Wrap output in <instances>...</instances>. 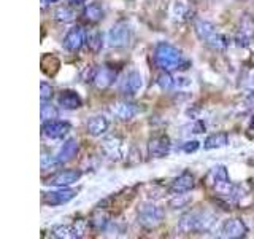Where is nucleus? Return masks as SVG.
Wrapping results in <instances>:
<instances>
[{
    "label": "nucleus",
    "instance_id": "obj_19",
    "mask_svg": "<svg viewBox=\"0 0 254 239\" xmlns=\"http://www.w3.org/2000/svg\"><path fill=\"white\" fill-rule=\"evenodd\" d=\"M194 32L197 38L200 40V42H206L214 32H216V27H214V24L210 22V21H205V19H195L194 21Z\"/></svg>",
    "mask_w": 254,
    "mask_h": 239
},
{
    "label": "nucleus",
    "instance_id": "obj_26",
    "mask_svg": "<svg viewBox=\"0 0 254 239\" xmlns=\"http://www.w3.org/2000/svg\"><path fill=\"white\" fill-rule=\"evenodd\" d=\"M87 46L92 53H99L103 48V35L99 30H92L89 35H87Z\"/></svg>",
    "mask_w": 254,
    "mask_h": 239
},
{
    "label": "nucleus",
    "instance_id": "obj_27",
    "mask_svg": "<svg viewBox=\"0 0 254 239\" xmlns=\"http://www.w3.org/2000/svg\"><path fill=\"white\" fill-rule=\"evenodd\" d=\"M110 217H108V214L107 212H103V211H97V212H94L92 214V217H91V220H89V223H91V227L92 228H95V230H105V227L108 225V220Z\"/></svg>",
    "mask_w": 254,
    "mask_h": 239
},
{
    "label": "nucleus",
    "instance_id": "obj_12",
    "mask_svg": "<svg viewBox=\"0 0 254 239\" xmlns=\"http://www.w3.org/2000/svg\"><path fill=\"white\" fill-rule=\"evenodd\" d=\"M115 78H116V70L108 66L95 69L92 74V82L99 90H107V88H110L115 83Z\"/></svg>",
    "mask_w": 254,
    "mask_h": 239
},
{
    "label": "nucleus",
    "instance_id": "obj_34",
    "mask_svg": "<svg viewBox=\"0 0 254 239\" xmlns=\"http://www.w3.org/2000/svg\"><path fill=\"white\" fill-rule=\"evenodd\" d=\"M198 143L197 140H190V142H186L185 145H183V151H186V153H190V151H195L198 148Z\"/></svg>",
    "mask_w": 254,
    "mask_h": 239
},
{
    "label": "nucleus",
    "instance_id": "obj_2",
    "mask_svg": "<svg viewBox=\"0 0 254 239\" xmlns=\"http://www.w3.org/2000/svg\"><path fill=\"white\" fill-rule=\"evenodd\" d=\"M154 62L157 64V67H161L162 70L178 69L183 62V53L177 46L162 42V43H159L154 50Z\"/></svg>",
    "mask_w": 254,
    "mask_h": 239
},
{
    "label": "nucleus",
    "instance_id": "obj_32",
    "mask_svg": "<svg viewBox=\"0 0 254 239\" xmlns=\"http://www.w3.org/2000/svg\"><path fill=\"white\" fill-rule=\"evenodd\" d=\"M53 96H54L53 86L50 83H46V82H42V85H40V98H42V102L51 101Z\"/></svg>",
    "mask_w": 254,
    "mask_h": 239
},
{
    "label": "nucleus",
    "instance_id": "obj_18",
    "mask_svg": "<svg viewBox=\"0 0 254 239\" xmlns=\"http://www.w3.org/2000/svg\"><path fill=\"white\" fill-rule=\"evenodd\" d=\"M78 150H79V143H78L76 139H68V140L64 142V145L61 147L59 153H58V161H59V164L71 161V159L76 156Z\"/></svg>",
    "mask_w": 254,
    "mask_h": 239
},
{
    "label": "nucleus",
    "instance_id": "obj_5",
    "mask_svg": "<svg viewBox=\"0 0 254 239\" xmlns=\"http://www.w3.org/2000/svg\"><path fill=\"white\" fill-rule=\"evenodd\" d=\"M254 40V16L250 13H245L240 22H238V30L235 42L238 46H248Z\"/></svg>",
    "mask_w": 254,
    "mask_h": 239
},
{
    "label": "nucleus",
    "instance_id": "obj_1",
    "mask_svg": "<svg viewBox=\"0 0 254 239\" xmlns=\"http://www.w3.org/2000/svg\"><path fill=\"white\" fill-rule=\"evenodd\" d=\"M214 222H216V217L210 211L197 209L183 215L180 219L178 228L181 233H202V231H208Z\"/></svg>",
    "mask_w": 254,
    "mask_h": 239
},
{
    "label": "nucleus",
    "instance_id": "obj_22",
    "mask_svg": "<svg viewBox=\"0 0 254 239\" xmlns=\"http://www.w3.org/2000/svg\"><path fill=\"white\" fill-rule=\"evenodd\" d=\"M51 236L54 238H79L81 236V230H79L76 225H58L51 230Z\"/></svg>",
    "mask_w": 254,
    "mask_h": 239
},
{
    "label": "nucleus",
    "instance_id": "obj_38",
    "mask_svg": "<svg viewBox=\"0 0 254 239\" xmlns=\"http://www.w3.org/2000/svg\"><path fill=\"white\" fill-rule=\"evenodd\" d=\"M250 164H251V166H254V159H250Z\"/></svg>",
    "mask_w": 254,
    "mask_h": 239
},
{
    "label": "nucleus",
    "instance_id": "obj_33",
    "mask_svg": "<svg viewBox=\"0 0 254 239\" xmlns=\"http://www.w3.org/2000/svg\"><path fill=\"white\" fill-rule=\"evenodd\" d=\"M58 164H59L58 156H51V155H46V153L42 155V167L43 169H51V167L58 166Z\"/></svg>",
    "mask_w": 254,
    "mask_h": 239
},
{
    "label": "nucleus",
    "instance_id": "obj_8",
    "mask_svg": "<svg viewBox=\"0 0 254 239\" xmlns=\"http://www.w3.org/2000/svg\"><path fill=\"white\" fill-rule=\"evenodd\" d=\"M248 235V227L242 219H230L221 228V238L224 239H240Z\"/></svg>",
    "mask_w": 254,
    "mask_h": 239
},
{
    "label": "nucleus",
    "instance_id": "obj_14",
    "mask_svg": "<svg viewBox=\"0 0 254 239\" xmlns=\"http://www.w3.org/2000/svg\"><path fill=\"white\" fill-rule=\"evenodd\" d=\"M111 112H113V115L118 120H121V121H129V120H132L133 117H137L140 109L137 107V104L123 101V102L115 104V106L111 107Z\"/></svg>",
    "mask_w": 254,
    "mask_h": 239
},
{
    "label": "nucleus",
    "instance_id": "obj_3",
    "mask_svg": "<svg viewBox=\"0 0 254 239\" xmlns=\"http://www.w3.org/2000/svg\"><path fill=\"white\" fill-rule=\"evenodd\" d=\"M164 215L165 214H164L162 207H159L156 204H151V203H146V204L140 206V209L137 212V222H138V225L141 228L154 230L162 223Z\"/></svg>",
    "mask_w": 254,
    "mask_h": 239
},
{
    "label": "nucleus",
    "instance_id": "obj_13",
    "mask_svg": "<svg viewBox=\"0 0 254 239\" xmlns=\"http://www.w3.org/2000/svg\"><path fill=\"white\" fill-rule=\"evenodd\" d=\"M195 187V179L189 171L181 172L178 177H175L170 183V191L173 193H188Z\"/></svg>",
    "mask_w": 254,
    "mask_h": 239
},
{
    "label": "nucleus",
    "instance_id": "obj_29",
    "mask_svg": "<svg viewBox=\"0 0 254 239\" xmlns=\"http://www.w3.org/2000/svg\"><path fill=\"white\" fill-rule=\"evenodd\" d=\"M157 86L164 91H169V90H173V88H177V80L169 74V70H165L164 74L157 77Z\"/></svg>",
    "mask_w": 254,
    "mask_h": 239
},
{
    "label": "nucleus",
    "instance_id": "obj_16",
    "mask_svg": "<svg viewBox=\"0 0 254 239\" xmlns=\"http://www.w3.org/2000/svg\"><path fill=\"white\" fill-rule=\"evenodd\" d=\"M108 127H110V121H108V118L103 115L92 117L86 124V129L92 137H100V135H103L108 131Z\"/></svg>",
    "mask_w": 254,
    "mask_h": 239
},
{
    "label": "nucleus",
    "instance_id": "obj_30",
    "mask_svg": "<svg viewBox=\"0 0 254 239\" xmlns=\"http://www.w3.org/2000/svg\"><path fill=\"white\" fill-rule=\"evenodd\" d=\"M40 117H42L43 121H50V120H56L59 117V110L56 109V106H53V104L43 102L42 110H40Z\"/></svg>",
    "mask_w": 254,
    "mask_h": 239
},
{
    "label": "nucleus",
    "instance_id": "obj_25",
    "mask_svg": "<svg viewBox=\"0 0 254 239\" xmlns=\"http://www.w3.org/2000/svg\"><path fill=\"white\" fill-rule=\"evenodd\" d=\"M192 201V196H189L186 193H175V196L169 201V207L172 209H185Z\"/></svg>",
    "mask_w": 254,
    "mask_h": 239
},
{
    "label": "nucleus",
    "instance_id": "obj_7",
    "mask_svg": "<svg viewBox=\"0 0 254 239\" xmlns=\"http://www.w3.org/2000/svg\"><path fill=\"white\" fill-rule=\"evenodd\" d=\"M76 196V191L75 190H70L68 187H64L58 191H48V193H43L42 201L46 206H62V204H67L68 201H71Z\"/></svg>",
    "mask_w": 254,
    "mask_h": 239
},
{
    "label": "nucleus",
    "instance_id": "obj_28",
    "mask_svg": "<svg viewBox=\"0 0 254 239\" xmlns=\"http://www.w3.org/2000/svg\"><path fill=\"white\" fill-rule=\"evenodd\" d=\"M54 18H56V21L67 24L75 19V11L68 6H59L58 10L54 11Z\"/></svg>",
    "mask_w": 254,
    "mask_h": 239
},
{
    "label": "nucleus",
    "instance_id": "obj_15",
    "mask_svg": "<svg viewBox=\"0 0 254 239\" xmlns=\"http://www.w3.org/2000/svg\"><path fill=\"white\" fill-rule=\"evenodd\" d=\"M143 86V78L138 74L137 70H132L130 74H127V77L124 78L123 86H121V91L126 96H133L137 94Z\"/></svg>",
    "mask_w": 254,
    "mask_h": 239
},
{
    "label": "nucleus",
    "instance_id": "obj_37",
    "mask_svg": "<svg viewBox=\"0 0 254 239\" xmlns=\"http://www.w3.org/2000/svg\"><path fill=\"white\" fill-rule=\"evenodd\" d=\"M43 2H46V3H54V2H58V0H43Z\"/></svg>",
    "mask_w": 254,
    "mask_h": 239
},
{
    "label": "nucleus",
    "instance_id": "obj_21",
    "mask_svg": "<svg viewBox=\"0 0 254 239\" xmlns=\"http://www.w3.org/2000/svg\"><path fill=\"white\" fill-rule=\"evenodd\" d=\"M229 143V134L227 132H214L210 134L208 137L203 142V148L205 150H214V148H221L226 147Z\"/></svg>",
    "mask_w": 254,
    "mask_h": 239
},
{
    "label": "nucleus",
    "instance_id": "obj_31",
    "mask_svg": "<svg viewBox=\"0 0 254 239\" xmlns=\"http://www.w3.org/2000/svg\"><path fill=\"white\" fill-rule=\"evenodd\" d=\"M103 147H105V150L108 151V153L111 156H119V153H121V140H119L118 137H108L103 140Z\"/></svg>",
    "mask_w": 254,
    "mask_h": 239
},
{
    "label": "nucleus",
    "instance_id": "obj_39",
    "mask_svg": "<svg viewBox=\"0 0 254 239\" xmlns=\"http://www.w3.org/2000/svg\"><path fill=\"white\" fill-rule=\"evenodd\" d=\"M251 127H254V118L251 120Z\"/></svg>",
    "mask_w": 254,
    "mask_h": 239
},
{
    "label": "nucleus",
    "instance_id": "obj_35",
    "mask_svg": "<svg viewBox=\"0 0 254 239\" xmlns=\"http://www.w3.org/2000/svg\"><path fill=\"white\" fill-rule=\"evenodd\" d=\"M245 102H246V106H248V107H254V91L248 94V98H246Z\"/></svg>",
    "mask_w": 254,
    "mask_h": 239
},
{
    "label": "nucleus",
    "instance_id": "obj_20",
    "mask_svg": "<svg viewBox=\"0 0 254 239\" xmlns=\"http://www.w3.org/2000/svg\"><path fill=\"white\" fill-rule=\"evenodd\" d=\"M103 16H105V11H103V6L99 2H92L83 10V19L91 24L100 22L103 19Z\"/></svg>",
    "mask_w": 254,
    "mask_h": 239
},
{
    "label": "nucleus",
    "instance_id": "obj_36",
    "mask_svg": "<svg viewBox=\"0 0 254 239\" xmlns=\"http://www.w3.org/2000/svg\"><path fill=\"white\" fill-rule=\"evenodd\" d=\"M67 2H68L70 5H73V6H79V5L86 3V0H67Z\"/></svg>",
    "mask_w": 254,
    "mask_h": 239
},
{
    "label": "nucleus",
    "instance_id": "obj_24",
    "mask_svg": "<svg viewBox=\"0 0 254 239\" xmlns=\"http://www.w3.org/2000/svg\"><path fill=\"white\" fill-rule=\"evenodd\" d=\"M59 67H61V62H59L58 58H56V56L45 54L42 58V70L45 72L46 75H50V77L56 75V72L59 70Z\"/></svg>",
    "mask_w": 254,
    "mask_h": 239
},
{
    "label": "nucleus",
    "instance_id": "obj_9",
    "mask_svg": "<svg viewBox=\"0 0 254 239\" xmlns=\"http://www.w3.org/2000/svg\"><path fill=\"white\" fill-rule=\"evenodd\" d=\"M79 179H81V171L78 169H67V171H59L58 174H54L53 177H50L46 180L48 185H54V187H70L76 183Z\"/></svg>",
    "mask_w": 254,
    "mask_h": 239
},
{
    "label": "nucleus",
    "instance_id": "obj_11",
    "mask_svg": "<svg viewBox=\"0 0 254 239\" xmlns=\"http://www.w3.org/2000/svg\"><path fill=\"white\" fill-rule=\"evenodd\" d=\"M172 148V142L167 135H156L149 142H148V153L151 158H164L170 153Z\"/></svg>",
    "mask_w": 254,
    "mask_h": 239
},
{
    "label": "nucleus",
    "instance_id": "obj_17",
    "mask_svg": "<svg viewBox=\"0 0 254 239\" xmlns=\"http://www.w3.org/2000/svg\"><path fill=\"white\" fill-rule=\"evenodd\" d=\"M58 102L62 109L65 110H76L83 106V101L79 98V94L76 91H71V90H65L59 94Z\"/></svg>",
    "mask_w": 254,
    "mask_h": 239
},
{
    "label": "nucleus",
    "instance_id": "obj_23",
    "mask_svg": "<svg viewBox=\"0 0 254 239\" xmlns=\"http://www.w3.org/2000/svg\"><path fill=\"white\" fill-rule=\"evenodd\" d=\"M205 45H206V46H210L211 50L222 51V50H226V48L230 45V40H229L224 34H221V32L216 30L208 40H206Z\"/></svg>",
    "mask_w": 254,
    "mask_h": 239
},
{
    "label": "nucleus",
    "instance_id": "obj_4",
    "mask_svg": "<svg viewBox=\"0 0 254 239\" xmlns=\"http://www.w3.org/2000/svg\"><path fill=\"white\" fill-rule=\"evenodd\" d=\"M107 42L111 48H124L130 42V27L126 22H118L108 30Z\"/></svg>",
    "mask_w": 254,
    "mask_h": 239
},
{
    "label": "nucleus",
    "instance_id": "obj_6",
    "mask_svg": "<svg viewBox=\"0 0 254 239\" xmlns=\"http://www.w3.org/2000/svg\"><path fill=\"white\" fill-rule=\"evenodd\" d=\"M71 126L68 121H59V120H50V121H43L42 132L45 137L50 139H62L70 132Z\"/></svg>",
    "mask_w": 254,
    "mask_h": 239
},
{
    "label": "nucleus",
    "instance_id": "obj_10",
    "mask_svg": "<svg viewBox=\"0 0 254 239\" xmlns=\"http://www.w3.org/2000/svg\"><path fill=\"white\" fill-rule=\"evenodd\" d=\"M86 43V35H84V30L79 27V26H75L71 27L67 35L64 37V48H65L67 51H71V53H76L83 48V45Z\"/></svg>",
    "mask_w": 254,
    "mask_h": 239
}]
</instances>
